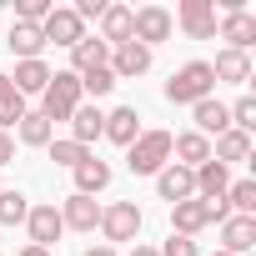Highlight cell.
<instances>
[{"label":"cell","instance_id":"5bb4252c","mask_svg":"<svg viewBox=\"0 0 256 256\" xmlns=\"http://www.w3.org/2000/svg\"><path fill=\"white\" fill-rule=\"evenodd\" d=\"M100 136H106L110 146H131V141L141 136V110H136V106H116V110H106Z\"/></svg>","mask_w":256,"mask_h":256},{"label":"cell","instance_id":"6da1fadb","mask_svg":"<svg viewBox=\"0 0 256 256\" xmlns=\"http://www.w3.org/2000/svg\"><path fill=\"white\" fill-rule=\"evenodd\" d=\"M206 96H216L211 60H186L181 70H171V80H166V100H171V106H196V100H206Z\"/></svg>","mask_w":256,"mask_h":256},{"label":"cell","instance_id":"e575fe53","mask_svg":"<svg viewBox=\"0 0 256 256\" xmlns=\"http://www.w3.org/2000/svg\"><path fill=\"white\" fill-rule=\"evenodd\" d=\"M156 251H161V256H201V246H196L191 236H176V231H171V236H166Z\"/></svg>","mask_w":256,"mask_h":256},{"label":"cell","instance_id":"603a6c76","mask_svg":"<svg viewBox=\"0 0 256 256\" xmlns=\"http://www.w3.org/2000/svg\"><path fill=\"white\" fill-rule=\"evenodd\" d=\"M6 46H10V56L16 60H40V50H46V36H40V26H10V36H6Z\"/></svg>","mask_w":256,"mask_h":256},{"label":"cell","instance_id":"836d02e7","mask_svg":"<svg viewBox=\"0 0 256 256\" xmlns=\"http://www.w3.org/2000/svg\"><path fill=\"white\" fill-rule=\"evenodd\" d=\"M226 110H231V126H236V131H246V136L256 131V96H241V100L226 106Z\"/></svg>","mask_w":256,"mask_h":256},{"label":"cell","instance_id":"ffe728a7","mask_svg":"<svg viewBox=\"0 0 256 256\" xmlns=\"http://www.w3.org/2000/svg\"><path fill=\"white\" fill-rule=\"evenodd\" d=\"M211 76H216V86H221V80H226V86H246V80H251V56H246V50H216Z\"/></svg>","mask_w":256,"mask_h":256},{"label":"cell","instance_id":"ba28073f","mask_svg":"<svg viewBox=\"0 0 256 256\" xmlns=\"http://www.w3.org/2000/svg\"><path fill=\"white\" fill-rule=\"evenodd\" d=\"M26 231H30V246H56L60 236H66V221H60V211H56V201H40V206H30V216H26Z\"/></svg>","mask_w":256,"mask_h":256},{"label":"cell","instance_id":"7c38bea8","mask_svg":"<svg viewBox=\"0 0 256 256\" xmlns=\"http://www.w3.org/2000/svg\"><path fill=\"white\" fill-rule=\"evenodd\" d=\"M156 196L171 201V206H176V201H191V196H196V171H186V166H176V161L161 166V171H156Z\"/></svg>","mask_w":256,"mask_h":256},{"label":"cell","instance_id":"d6a6232c","mask_svg":"<svg viewBox=\"0 0 256 256\" xmlns=\"http://www.w3.org/2000/svg\"><path fill=\"white\" fill-rule=\"evenodd\" d=\"M50 10H56V0H20V6H16V20H20V26H46Z\"/></svg>","mask_w":256,"mask_h":256},{"label":"cell","instance_id":"60d3db41","mask_svg":"<svg viewBox=\"0 0 256 256\" xmlns=\"http://www.w3.org/2000/svg\"><path fill=\"white\" fill-rule=\"evenodd\" d=\"M211 256H231V251H211Z\"/></svg>","mask_w":256,"mask_h":256},{"label":"cell","instance_id":"4316f807","mask_svg":"<svg viewBox=\"0 0 256 256\" xmlns=\"http://www.w3.org/2000/svg\"><path fill=\"white\" fill-rule=\"evenodd\" d=\"M226 186H231V171H226L221 161H206V166H196V196H201V201H216V196H226Z\"/></svg>","mask_w":256,"mask_h":256},{"label":"cell","instance_id":"74e56055","mask_svg":"<svg viewBox=\"0 0 256 256\" xmlns=\"http://www.w3.org/2000/svg\"><path fill=\"white\" fill-rule=\"evenodd\" d=\"M86 256H120L116 246H106V241H96V246H86Z\"/></svg>","mask_w":256,"mask_h":256},{"label":"cell","instance_id":"2e32d148","mask_svg":"<svg viewBox=\"0 0 256 256\" xmlns=\"http://www.w3.org/2000/svg\"><path fill=\"white\" fill-rule=\"evenodd\" d=\"M171 161L186 166V171H196V166L211 161V141L201 131H181V136H171Z\"/></svg>","mask_w":256,"mask_h":256},{"label":"cell","instance_id":"44dd1931","mask_svg":"<svg viewBox=\"0 0 256 256\" xmlns=\"http://www.w3.org/2000/svg\"><path fill=\"white\" fill-rule=\"evenodd\" d=\"M70 176H76V191H80V196H100V191L110 186V161H100V156L90 151V156H86Z\"/></svg>","mask_w":256,"mask_h":256},{"label":"cell","instance_id":"ab89813d","mask_svg":"<svg viewBox=\"0 0 256 256\" xmlns=\"http://www.w3.org/2000/svg\"><path fill=\"white\" fill-rule=\"evenodd\" d=\"M16 256H56V251H46V246H20Z\"/></svg>","mask_w":256,"mask_h":256},{"label":"cell","instance_id":"7a4b0ae2","mask_svg":"<svg viewBox=\"0 0 256 256\" xmlns=\"http://www.w3.org/2000/svg\"><path fill=\"white\" fill-rule=\"evenodd\" d=\"M141 226H146V211H141L136 201H110V206H100V236H106V246H116V251H120L126 241L136 246Z\"/></svg>","mask_w":256,"mask_h":256},{"label":"cell","instance_id":"b9f144b4","mask_svg":"<svg viewBox=\"0 0 256 256\" xmlns=\"http://www.w3.org/2000/svg\"><path fill=\"white\" fill-rule=\"evenodd\" d=\"M0 256H6V251H0Z\"/></svg>","mask_w":256,"mask_h":256},{"label":"cell","instance_id":"83f0119b","mask_svg":"<svg viewBox=\"0 0 256 256\" xmlns=\"http://www.w3.org/2000/svg\"><path fill=\"white\" fill-rule=\"evenodd\" d=\"M26 110H30V106H26V96L10 86V76H0V131H16Z\"/></svg>","mask_w":256,"mask_h":256},{"label":"cell","instance_id":"52a82bcc","mask_svg":"<svg viewBox=\"0 0 256 256\" xmlns=\"http://www.w3.org/2000/svg\"><path fill=\"white\" fill-rule=\"evenodd\" d=\"M40 36H46V46H60V50H70V46H80V40H86V20H80L70 6H56V10L46 16Z\"/></svg>","mask_w":256,"mask_h":256},{"label":"cell","instance_id":"f546056e","mask_svg":"<svg viewBox=\"0 0 256 256\" xmlns=\"http://www.w3.org/2000/svg\"><path fill=\"white\" fill-rule=\"evenodd\" d=\"M226 206H231V216H256V181L251 176L231 181L226 186Z\"/></svg>","mask_w":256,"mask_h":256},{"label":"cell","instance_id":"1f68e13d","mask_svg":"<svg viewBox=\"0 0 256 256\" xmlns=\"http://www.w3.org/2000/svg\"><path fill=\"white\" fill-rule=\"evenodd\" d=\"M46 151H50V161H56V166H60V171H76V166H80V161H86V156H90V151H86V146H76V141H70V136H60V141H50V146H46Z\"/></svg>","mask_w":256,"mask_h":256},{"label":"cell","instance_id":"d590c367","mask_svg":"<svg viewBox=\"0 0 256 256\" xmlns=\"http://www.w3.org/2000/svg\"><path fill=\"white\" fill-rule=\"evenodd\" d=\"M106 6H110V0H76L70 10H76L80 20H100V16H106Z\"/></svg>","mask_w":256,"mask_h":256},{"label":"cell","instance_id":"ac0fdd59","mask_svg":"<svg viewBox=\"0 0 256 256\" xmlns=\"http://www.w3.org/2000/svg\"><path fill=\"white\" fill-rule=\"evenodd\" d=\"M100 126H106V110L90 106V100H80V106L70 110V141L90 151V141H100Z\"/></svg>","mask_w":256,"mask_h":256},{"label":"cell","instance_id":"4dcf8cb0","mask_svg":"<svg viewBox=\"0 0 256 256\" xmlns=\"http://www.w3.org/2000/svg\"><path fill=\"white\" fill-rule=\"evenodd\" d=\"M26 216H30V201L10 186H0V226H26Z\"/></svg>","mask_w":256,"mask_h":256},{"label":"cell","instance_id":"e0dca14e","mask_svg":"<svg viewBox=\"0 0 256 256\" xmlns=\"http://www.w3.org/2000/svg\"><path fill=\"white\" fill-rule=\"evenodd\" d=\"M251 246H256V216H226V221H221V246H216V251L246 256Z\"/></svg>","mask_w":256,"mask_h":256},{"label":"cell","instance_id":"9c48e42d","mask_svg":"<svg viewBox=\"0 0 256 256\" xmlns=\"http://www.w3.org/2000/svg\"><path fill=\"white\" fill-rule=\"evenodd\" d=\"M151 60H156V50H146L141 40H126V46H116V50H110V60H106V66H110V76H116V80H136V76H146V70H151Z\"/></svg>","mask_w":256,"mask_h":256},{"label":"cell","instance_id":"cb8c5ba5","mask_svg":"<svg viewBox=\"0 0 256 256\" xmlns=\"http://www.w3.org/2000/svg\"><path fill=\"white\" fill-rule=\"evenodd\" d=\"M50 76H56V70H50L46 60H16V76H10V86H16L20 96H40V90L50 86Z\"/></svg>","mask_w":256,"mask_h":256},{"label":"cell","instance_id":"8d00e7d4","mask_svg":"<svg viewBox=\"0 0 256 256\" xmlns=\"http://www.w3.org/2000/svg\"><path fill=\"white\" fill-rule=\"evenodd\" d=\"M10 161H16V136H10V131H0V171H6Z\"/></svg>","mask_w":256,"mask_h":256},{"label":"cell","instance_id":"277c9868","mask_svg":"<svg viewBox=\"0 0 256 256\" xmlns=\"http://www.w3.org/2000/svg\"><path fill=\"white\" fill-rule=\"evenodd\" d=\"M80 100H86V96H80V80H76L70 70H56L50 86L40 90V116H46L50 126H56V120H70V110H76Z\"/></svg>","mask_w":256,"mask_h":256},{"label":"cell","instance_id":"d4e9b609","mask_svg":"<svg viewBox=\"0 0 256 256\" xmlns=\"http://www.w3.org/2000/svg\"><path fill=\"white\" fill-rule=\"evenodd\" d=\"M106 60H110V46H106L100 36H86L80 46H70V76L96 70V66H106Z\"/></svg>","mask_w":256,"mask_h":256},{"label":"cell","instance_id":"f35d334b","mask_svg":"<svg viewBox=\"0 0 256 256\" xmlns=\"http://www.w3.org/2000/svg\"><path fill=\"white\" fill-rule=\"evenodd\" d=\"M126 256H161V251H156V246H146V241H136V246L126 251Z\"/></svg>","mask_w":256,"mask_h":256},{"label":"cell","instance_id":"30bf717a","mask_svg":"<svg viewBox=\"0 0 256 256\" xmlns=\"http://www.w3.org/2000/svg\"><path fill=\"white\" fill-rule=\"evenodd\" d=\"M206 226H216V221H211V206H206L201 196H191V201H176V206H171V231H176V236H191V241H196Z\"/></svg>","mask_w":256,"mask_h":256},{"label":"cell","instance_id":"d6986e66","mask_svg":"<svg viewBox=\"0 0 256 256\" xmlns=\"http://www.w3.org/2000/svg\"><path fill=\"white\" fill-rule=\"evenodd\" d=\"M211 161H221L226 171H231V166H241V161H251V136H246V131H236V126H231V131H221V136L211 141Z\"/></svg>","mask_w":256,"mask_h":256},{"label":"cell","instance_id":"8992f818","mask_svg":"<svg viewBox=\"0 0 256 256\" xmlns=\"http://www.w3.org/2000/svg\"><path fill=\"white\" fill-rule=\"evenodd\" d=\"M171 26H181L186 40H211L216 36V0H181Z\"/></svg>","mask_w":256,"mask_h":256},{"label":"cell","instance_id":"7402d4cb","mask_svg":"<svg viewBox=\"0 0 256 256\" xmlns=\"http://www.w3.org/2000/svg\"><path fill=\"white\" fill-rule=\"evenodd\" d=\"M10 136H16L20 146H36V151H46V146L56 141V126H50L40 110H26V116H20V126H16Z\"/></svg>","mask_w":256,"mask_h":256},{"label":"cell","instance_id":"3957f363","mask_svg":"<svg viewBox=\"0 0 256 256\" xmlns=\"http://www.w3.org/2000/svg\"><path fill=\"white\" fill-rule=\"evenodd\" d=\"M126 166L131 176H156L161 166H171V131H141L126 146Z\"/></svg>","mask_w":256,"mask_h":256},{"label":"cell","instance_id":"9a60e30c","mask_svg":"<svg viewBox=\"0 0 256 256\" xmlns=\"http://www.w3.org/2000/svg\"><path fill=\"white\" fill-rule=\"evenodd\" d=\"M191 120H196L191 131H201L206 141H216L221 131H231V110H226V106H221L216 96H206V100H196V106H191Z\"/></svg>","mask_w":256,"mask_h":256},{"label":"cell","instance_id":"4fadbf2b","mask_svg":"<svg viewBox=\"0 0 256 256\" xmlns=\"http://www.w3.org/2000/svg\"><path fill=\"white\" fill-rule=\"evenodd\" d=\"M60 221H66V231H96L100 226V206H96V196H80V191H70L60 206Z\"/></svg>","mask_w":256,"mask_h":256},{"label":"cell","instance_id":"5b68a950","mask_svg":"<svg viewBox=\"0 0 256 256\" xmlns=\"http://www.w3.org/2000/svg\"><path fill=\"white\" fill-rule=\"evenodd\" d=\"M171 10L166 6H141V10H131V40H141L146 50H156L161 40H171Z\"/></svg>","mask_w":256,"mask_h":256},{"label":"cell","instance_id":"8fae6325","mask_svg":"<svg viewBox=\"0 0 256 256\" xmlns=\"http://www.w3.org/2000/svg\"><path fill=\"white\" fill-rule=\"evenodd\" d=\"M216 30H221L226 50H251V46H256V16H251V10H226V16L216 20Z\"/></svg>","mask_w":256,"mask_h":256},{"label":"cell","instance_id":"484cf974","mask_svg":"<svg viewBox=\"0 0 256 256\" xmlns=\"http://www.w3.org/2000/svg\"><path fill=\"white\" fill-rule=\"evenodd\" d=\"M100 40H106L110 50L131 40V6H106V16H100Z\"/></svg>","mask_w":256,"mask_h":256},{"label":"cell","instance_id":"f1b7e54d","mask_svg":"<svg viewBox=\"0 0 256 256\" xmlns=\"http://www.w3.org/2000/svg\"><path fill=\"white\" fill-rule=\"evenodd\" d=\"M76 80H80V96H90V106H96L100 96H110V90L120 86V80L110 76V66H96V70H80Z\"/></svg>","mask_w":256,"mask_h":256}]
</instances>
